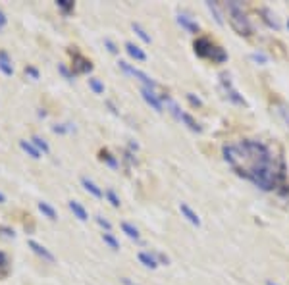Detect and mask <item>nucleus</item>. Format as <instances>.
Returning <instances> with one entry per match:
<instances>
[{
	"label": "nucleus",
	"instance_id": "8",
	"mask_svg": "<svg viewBox=\"0 0 289 285\" xmlns=\"http://www.w3.org/2000/svg\"><path fill=\"white\" fill-rule=\"evenodd\" d=\"M29 249L35 252V254H39V256H41L43 260H48V262H56V256H54L52 252L48 251V249H46L44 245H41V243H37V241H33V239H31V241H29Z\"/></svg>",
	"mask_w": 289,
	"mask_h": 285
},
{
	"label": "nucleus",
	"instance_id": "43",
	"mask_svg": "<svg viewBox=\"0 0 289 285\" xmlns=\"http://www.w3.org/2000/svg\"><path fill=\"white\" fill-rule=\"evenodd\" d=\"M287 25H289V21H287Z\"/></svg>",
	"mask_w": 289,
	"mask_h": 285
},
{
	"label": "nucleus",
	"instance_id": "36",
	"mask_svg": "<svg viewBox=\"0 0 289 285\" xmlns=\"http://www.w3.org/2000/svg\"><path fill=\"white\" fill-rule=\"evenodd\" d=\"M104 44H106V46H108V50L112 52V54H118V46H116V44L112 43L110 39H104Z\"/></svg>",
	"mask_w": 289,
	"mask_h": 285
},
{
	"label": "nucleus",
	"instance_id": "1",
	"mask_svg": "<svg viewBox=\"0 0 289 285\" xmlns=\"http://www.w3.org/2000/svg\"><path fill=\"white\" fill-rule=\"evenodd\" d=\"M224 158L239 175L253 182L258 189L272 191L285 179V164L272 154L268 145L245 139L224 147Z\"/></svg>",
	"mask_w": 289,
	"mask_h": 285
},
{
	"label": "nucleus",
	"instance_id": "30",
	"mask_svg": "<svg viewBox=\"0 0 289 285\" xmlns=\"http://www.w3.org/2000/svg\"><path fill=\"white\" fill-rule=\"evenodd\" d=\"M276 108H278V114H280L281 118H283V121L287 123V127H289V108L285 106V104H278Z\"/></svg>",
	"mask_w": 289,
	"mask_h": 285
},
{
	"label": "nucleus",
	"instance_id": "3",
	"mask_svg": "<svg viewBox=\"0 0 289 285\" xmlns=\"http://www.w3.org/2000/svg\"><path fill=\"white\" fill-rule=\"evenodd\" d=\"M228 10H229V25H231V29L237 35L249 37V35L253 33V25H251V21H249V17L243 12V6L239 2H228Z\"/></svg>",
	"mask_w": 289,
	"mask_h": 285
},
{
	"label": "nucleus",
	"instance_id": "32",
	"mask_svg": "<svg viewBox=\"0 0 289 285\" xmlns=\"http://www.w3.org/2000/svg\"><path fill=\"white\" fill-rule=\"evenodd\" d=\"M25 73H27V75H29L31 79H35V81H37L39 77H41V71H39V69H37L35 66H25Z\"/></svg>",
	"mask_w": 289,
	"mask_h": 285
},
{
	"label": "nucleus",
	"instance_id": "20",
	"mask_svg": "<svg viewBox=\"0 0 289 285\" xmlns=\"http://www.w3.org/2000/svg\"><path fill=\"white\" fill-rule=\"evenodd\" d=\"M31 143L35 145V147H37V150H39V152H44V154H48V152H50V147H48V143H46L44 139L37 137V135H35V137L31 139Z\"/></svg>",
	"mask_w": 289,
	"mask_h": 285
},
{
	"label": "nucleus",
	"instance_id": "35",
	"mask_svg": "<svg viewBox=\"0 0 289 285\" xmlns=\"http://www.w3.org/2000/svg\"><path fill=\"white\" fill-rule=\"evenodd\" d=\"M251 60L258 62V64H266V62H268V58H266L264 54H258V52H254V54H251Z\"/></svg>",
	"mask_w": 289,
	"mask_h": 285
},
{
	"label": "nucleus",
	"instance_id": "28",
	"mask_svg": "<svg viewBox=\"0 0 289 285\" xmlns=\"http://www.w3.org/2000/svg\"><path fill=\"white\" fill-rule=\"evenodd\" d=\"M206 8L211 10L212 14H214V19L218 21V25H224V19H222V14L218 12V8H216V4L214 2H206Z\"/></svg>",
	"mask_w": 289,
	"mask_h": 285
},
{
	"label": "nucleus",
	"instance_id": "5",
	"mask_svg": "<svg viewBox=\"0 0 289 285\" xmlns=\"http://www.w3.org/2000/svg\"><path fill=\"white\" fill-rule=\"evenodd\" d=\"M70 56L73 64H71V69H73V75L75 73H89L93 69V62L85 58L83 54H79L77 50H70Z\"/></svg>",
	"mask_w": 289,
	"mask_h": 285
},
{
	"label": "nucleus",
	"instance_id": "21",
	"mask_svg": "<svg viewBox=\"0 0 289 285\" xmlns=\"http://www.w3.org/2000/svg\"><path fill=\"white\" fill-rule=\"evenodd\" d=\"M100 160H102V162H106V164L110 166V168H118V166H120V162H118V158H114V156L110 154V152H108V150H100Z\"/></svg>",
	"mask_w": 289,
	"mask_h": 285
},
{
	"label": "nucleus",
	"instance_id": "15",
	"mask_svg": "<svg viewBox=\"0 0 289 285\" xmlns=\"http://www.w3.org/2000/svg\"><path fill=\"white\" fill-rule=\"evenodd\" d=\"M139 262L143 264V266H147V268H150V270L158 268L156 256L150 254V252H139Z\"/></svg>",
	"mask_w": 289,
	"mask_h": 285
},
{
	"label": "nucleus",
	"instance_id": "40",
	"mask_svg": "<svg viewBox=\"0 0 289 285\" xmlns=\"http://www.w3.org/2000/svg\"><path fill=\"white\" fill-rule=\"evenodd\" d=\"M2 202H6V197H4L2 193H0V204H2Z\"/></svg>",
	"mask_w": 289,
	"mask_h": 285
},
{
	"label": "nucleus",
	"instance_id": "13",
	"mask_svg": "<svg viewBox=\"0 0 289 285\" xmlns=\"http://www.w3.org/2000/svg\"><path fill=\"white\" fill-rule=\"evenodd\" d=\"M177 23L183 27V29H187L189 33H193V35L199 33V23H195L191 17L183 16V14H179V16H177Z\"/></svg>",
	"mask_w": 289,
	"mask_h": 285
},
{
	"label": "nucleus",
	"instance_id": "34",
	"mask_svg": "<svg viewBox=\"0 0 289 285\" xmlns=\"http://www.w3.org/2000/svg\"><path fill=\"white\" fill-rule=\"evenodd\" d=\"M187 100L193 104V106H202V100L199 98V96H195L193 93H187Z\"/></svg>",
	"mask_w": 289,
	"mask_h": 285
},
{
	"label": "nucleus",
	"instance_id": "2",
	"mask_svg": "<svg viewBox=\"0 0 289 285\" xmlns=\"http://www.w3.org/2000/svg\"><path fill=\"white\" fill-rule=\"evenodd\" d=\"M193 48H195V54H197V56L216 62V64H224V62L228 60V54L224 52V48L218 46L214 41H211L208 37H199V39L193 43Z\"/></svg>",
	"mask_w": 289,
	"mask_h": 285
},
{
	"label": "nucleus",
	"instance_id": "22",
	"mask_svg": "<svg viewBox=\"0 0 289 285\" xmlns=\"http://www.w3.org/2000/svg\"><path fill=\"white\" fill-rule=\"evenodd\" d=\"M260 14L264 16V21H266V23H268V25H270L272 29H280V23H278V21L274 19V14H272L270 10H268V8H262V10H260Z\"/></svg>",
	"mask_w": 289,
	"mask_h": 285
},
{
	"label": "nucleus",
	"instance_id": "27",
	"mask_svg": "<svg viewBox=\"0 0 289 285\" xmlns=\"http://www.w3.org/2000/svg\"><path fill=\"white\" fill-rule=\"evenodd\" d=\"M58 8L68 16L70 12H73V8H75V4L73 2H68V0H58Z\"/></svg>",
	"mask_w": 289,
	"mask_h": 285
},
{
	"label": "nucleus",
	"instance_id": "33",
	"mask_svg": "<svg viewBox=\"0 0 289 285\" xmlns=\"http://www.w3.org/2000/svg\"><path fill=\"white\" fill-rule=\"evenodd\" d=\"M95 220H96V224L100 225L102 229H106V231H110V229H112V224H110L108 220H104V218H102V216H96Z\"/></svg>",
	"mask_w": 289,
	"mask_h": 285
},
{
	"label": "nucleus",
	"instance_id": "38",
	"mask_svg": "<svg viewBox=\"0 0 289 285\" xmlns=\"http://www.w3.org/2000/svg\"><path fill=\"white\" fill-rule=\"evenodd\" d=\"M52 131H54V133H66V131H70V127H64V125H54Z\"/></svg>",
	"mask_w": 289,
	"mask_h": 285
},
{
	"label": "nucleus",
	"instance_id": "14",
	"mask_svg": "<svg viewBox=\"0 0 289 285\" xmlns=\"http://www.w3.org/2000/svg\"><path fill=\"white\" fill-rule=\"evenodd\" d=\"M125 52L132 56V58H135V60H139V62H145L147 60V54H145V50H141L137 44H133V43H125Z\"/></svg>",
	"mask_w": 289,
	"mask_h": 285
},
{
	"label": "nucleus",
	"instance_id": "19",
	"mask_svg": "<svg viewBox=\"0 0 289 285\" xmlns=\"http://www.w3.org/2000/svg\"><path fill=\"white\" fill-rule=\"evenodd\" d=\"M102 241L112 249V251H120V241L116 239L114 235L110 234V231H106V234H102Z\"/></svg>",
	"mask_w": 289,
	"mask_h": 285
},
{
	"label": "nucleus",
	"instance_id": "26",
	"mask_svg": "<svg viewBox=\"0 0 289 285\" xmlns=\"http://www.w3.org/2000/svg\"><path fill=\"white\" fill-rule=\"evenodd\" d=\"M8 256L4 252L0 251V277H6L8 276Z\"/></svg>",
	"mask_w": 289,
	"mask_h": 285
},
{
	"label": "nucleus",
	"instance_id": "37",
	"mask_svg": "<svg viewBox=\"0 0 289 285\" xmlns=\"http://www.w3.org/2000/svg\"><path fill=\"white\" fill-rule=\"evenodd\" d=\"M6 23H8V17H6V14L0 10V29H4V27H6Z\"/></svg>",
	"mask_w": 289,
	"mask_h": 285
},
{
	"label": "nucleus",
	"instance_id": "42",
	"mask_svg": "<svg viewBox=\"0 0 289 285\" xmlns=\"http://www.w3.org/2000/svg\"><path fill=\"white\" fill-rule=\"evenodd\" d=\"M123 283H125V285H133V283H129V281H127V279H123Z\"/></svg>",
	"mask_w": 289,
	"mask_h": 285
},
{
	"label": "nucleus",
	"instance_id": "6",
	"mask_svg": "<svg viewBox=\"0 0 289 285\" xmlns=\"http://www.w3.org/2000/svg\"><path fill=\"white\" fill-rule=\"evenodd\" d=\"M141 96L145 98V102L149 104L152 110H156L158 114L164 110V106H162V100H160V96L154 93V91H150L147 87H141Z\"/></svg>",
	"mask_w": 289,
	"mask_h": 285
},
{
	"label": "nucleus",
	"instance_id": "4",
	"mask_svg": "<svg viewBox=\"0 0 289 285\" xmlns=\"http://www.w3.org/2000/svg\"><path fill=\"white\" fill-rule=\"evenodd\" d=\"M118 66H120V69H123L127 75H132V77H135V79H139L141 83H143V87H147V89H150V91H154L156 89V81H152V79L145 73V71H141V69H137V68H133L132 64H127V62H123V60H120L118 62Z\"/></svg>",
	"mask_w": 289,
	"mask_h": 285
},
{
	"label": "nucleus",
	"instance_id": "39",
	"mask_svg": "<svg viewBox=\"0 0 289 285\" xmlns=\"http://www.w3.org/2000/svg\"><path fill=\"white\" fill-rule=\"evenodd\" d=\"M0 231H2V234L6 235V237H14V229H10V227H0Z\"/></svg>",
	"mask_w": 289,
	"mask_h": 285
},
{
	"label": "nucleus",
	"instance_id": "16",
	"mask_svg": "<svg viewBox=\"0 0 289 285\" xmlns=\"http://www.w3.org/2000/svg\"><path fill=\"white\" fill-rule=\"evenodd\" d=\"M179 121H181V123H185V125H187L191 131H197V133H201V131H202V127L197 123V120H195V118H191L189 114L181 112V116H179Z\"/></svg>",
	"mask_w": 289,
	"mask_h": 285
},
{
	"label": "nucleus",
	"instance_id": "31",
	"mask_svg": "<svg viewBox=\"0 0 289 285\" xmlns=\"http://www.w3.org/2000/svg\"><path fill=\"white\" fill-rule=\"evenodd\" d=\"M58 71H60L62 75L68 79V81H73V77H75V75H73V71H70V69L64 66V64H58Z\"/></svg>",
	"mask_w": 289,
	"mask_h": 285
},
{
	"label": "nucleus",
	"instance_id": "10",
	"mask_svg": "<svg viewBox=\"0 0 289 285\" xmlns=\"http://www.w3.org/2000/svg\"><path fill=\"white\" fill-rule=\"evenodd\" d=\"M0 71L4 73V75H12L14 73V66H12V58L8 56V52L6 50H0Z\"/></svg>",
	"mask_w": 289,
	"mask_h": 285
},
{
	"label": "nucleus",
	"instance_id": "24",
	"mask_svg": "<svg viewBox=\"0 0 289 285\" xmlns=\"http://www.w3.org/2000/svg\"><path fill=\"white\" fill-rule=\"evenodd\" d=\"M122 229H123V234L127 235L129 239H139V229H137L135 225L127 224V222H123V224H122Z\"/></svg>",
	"mask_w": 289,
	"mask_h": 285
},
{
	"label": "nucleus",
	"instance_id": "11",
	"mask_svg": "<svg viewBox=\"0 0 289 285\" xmlns=\"http://www.w3.org/2000/svg\"><path fill=\"white\" fill-rule=\"evenodd\" d=\"M68 206H70V210L73 212V216L77 218L79 222H87L89 220V212L79 204L77 200H70V202H68Z\"/></svg>",
	"mask_w": 289,
	"mask_h": 285
},
{
	"label": "nucleus",
	"instance_id": "7",
	"mask_svg": "<svg viewBox=\"0 0 289 285\" xmlns=\"http://www.w3.org/2000/svg\"><path fill=\"white\" fill-rule=\"evenodd\" d=\"M220 79H222V85H224V91L228 93V96H229V98H231V100H233V102H235V104H247V102H245V98H243V96L239 95V93H237L235 89H233V85H231V81H229V75H226V73H222V75H220Z\"/></svg>",
	"mask_w": 289,
	"mask_h": 285
},
{
	"label": "nucleus",
	"instance_id": "23",
	"mask_svg": "<svg viewBox=\"0 0 289 285\" xmlns=\"http://www.w3.org/2000/svg\"><path fill=\"white\" fill-rule=\"evenodd\" d=\"M89 87L93 89V93H95V95H102V93H104V83H102L98 77L89 79Z\"/></svg>",
	"mask_w": 289,
	"mask_h": 285
},
{
	"label": "nucleus",
	"instance_id": "9",
	"mask_svg": "<svg viewBox=\"0 0 289 285\" xmlns=\"http://www.w3.org/2000/svg\"><path fill=\"white\" fill-rule=\"evenodd\" d=\"M179 212L183 214V218L189 222V224L197 225V227L201 225V218H199V214H197V212H195L187 202H179Z\"/></svg>",
	"mask_w": 289,
	"mask_h": 285
},
{
	"label": "nucleus",
	"instance_id": "17",
	"mask_svg": "<svg viewBox=\"0 0 289 285\" xmlns=\"http://www.w3.org/2000/svg\"><path fill=\"white\" fill-rule=\"evenodd\" d=\"M19 147L23 148V150H25L27 154L31 156L33 160H39V158H41V152L37 150V147L31 143V141H19Z\"/></svg>",
	"mask_w": 289,
	"mask_h": 285
},
{
	"label": "nucleus",
	"instance_id": "25",
	"mask_svg": "<svg viewBox=\"0 0 289 285\" xmlns=\"http://www.w3.org/2000/svg\"><path fill=\"white\" fill-rule=\"evenodd\" d=\"M132 27H133V31L137 33V37H139L143 43H147V44L150 43V35H147V31H145V29H143V27H141L139 23H133Z\"/></svg>",
	"mask_w": 289,
	"mask_h": 285
},
{
	"label": "nucleus",
	"instance_id": "29",
	"mask_svg": "<svg viewBox=\"0 0 289 285\" xmlns=\"http://www.w3.org/2000/svg\"><path fill=\"white\" fill-rule=\"evenodd\" d=\"M104 195H106V199L110 200V204H112V206L118 208L120 204H122V202H120V197H118V195L114 193V189H108V191L104 193Z\"/></svg>",
	"mask_w": 289,
	"mask_h": 285
},
{
	"label": "nucleus",
	"instance_id": "41",
	"mask_svg": "<svg viewBox=\"0 0 289 285\" xmlns=\"http://www.w3.org/2000/svg\"><path fill=\"white\" fill-rule=\"evenodd\" d=\"M266 285H278V283H274V281H266Z\"/></svg>",
	"mask_w": 289,
	"mask_h": 285
},
{
	"label": "nucleus",
	"instance_id": "12",
	"mask_svg": "<svg viewBox=\"0 0 289 285\" xmlns=\"http://www.w3.org/2000/svg\"><path fill=\"white\" fill-rule=\"evenodd\" d=\"M81 185L85 187V191H89L93 197H96V199H102L104 197V193H102V189L96 185V183H93L89 177H81Z\"/></svg>",
	"mask_w": 289,
	"mask_h": 285
},
{
	"label": "nucleus",
	"instance_id": "18",
	"mask_svg": "<svg viewBox=\"0 0 289 285\" xmlns=\"http://www.w3.org/2000/svg\"><path fill=\"white\" fill-rule=\"evenodd\" d=\"M39 210H41V212H43V216H46L48 220H52V222L54 220H58V212H56L48 202H39Z\"/></svg>",
	"mask_w": 289,
	"mask_h": 285
}]
</instances>
